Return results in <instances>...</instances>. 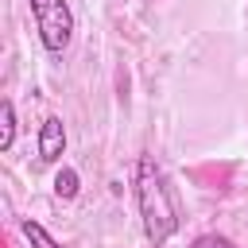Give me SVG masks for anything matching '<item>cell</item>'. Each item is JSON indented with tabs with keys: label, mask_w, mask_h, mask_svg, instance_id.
<instances>
[{
	"label": "cell",
	"mask_w": 248,
	"mask_h": 248,
	"mask_svg": "<svg viewBox=\"0 0 248 248\" xmlns=\"http://www.w3.org/2000/svg\"><path fill=\"white\" fill-rule=\"evenodd\" d=\"M136 205L143 217V232L151 248H163L174 232H178V198L174 186L167 178V170L155 163V155H140L136 159Z\"/></svg>",
	"instance_id": "6da1fadb"
},
{
	"label": "cell",
	"mask_w": 248,
	"mask_h": 248,
	"mask_svg": "<svg viewBox=\"0 0 248 248\" xmlns=\"http://www.w3.org/2000/svg\"><path fill=\"white\" fill-rule=\"evenodd\" d=\"M31 4V19L39 31V43L46 54H62L74 39V12L66 0H27Z\"/></svg>",
	"instance_id": "7a4b0ae2"
},
{
	"label": "cell",
	"mask_w": 248,
	"mask_h": 248,
	"mask_svg": "<svg viewBox=\"0 0 248 248\" xmlns=\"http://www.w3.org/2000/svg\"><path fill=\"white\" fill-rule=\"evenodd\" d=\"M66 155V124L62 116H46L39 124V163H58Z\"/></svg>",
	"instance_id": "3957f363"
},
{
	"label": "cell",
	"mask_w": 248,
	"mask_h": 248,
	"mask_svg": "<svg viewBox=\"0 0 248 248\" xmlns=\"http://www.w3.org/2000/svg\"><path fill=\"white\" fill-rule=\"evenodd\" d=\"M16 143V105L0 101V151H12Z\"/></svg>",
	"instance_id": "277c9868"
},
{
	"label": "cell",
	"mask_w": 248,
	"mask_h": 248,
	"mask_svg": "<svg viewBox=\"0 0 248 248\" xmlns=\"http://www.w3.org/2000/svg\"><path fill=\"white\" fill-rule=\"evenodd\" d=\"M19 229H23V236H27V244H31V248H62V244H58V240L39 225V221H31V217H23V221H19Z\"/></svg>",
	"instance_id": "5b68a950"
},
{
	"label": "cell",
	"mask_w": 248,
	"mask_h": 248,
	"mask_svg": "<svg viewBox=\"0 0 248 248\" xmlns=\"http://www.w3.org/2000/svg\"><path fill=\"white\" fill-rule=\"evenodd\" d=\"M78 190H81L78 170H74V167H62V170L54 174V194H58L62 202H70V198H78Z\"/></svg>",
	"instance_id": "8992f818"
},
{
	"label": "cell",
	"mask_w": 248,
	"mask_h": 248,
	"mask_svg": "<svg viewBox=\"0 0 248 248\" xmlns=\"http://www.w3.org/2000/svg\"><path fill=\"white\" fill-rule=\"evenodd\" d=\"M190 248H236V240H229L221 232H202V236H194Z\"/></svg>",
	"instance_id": "52a82bcc"
}]
</instances>
